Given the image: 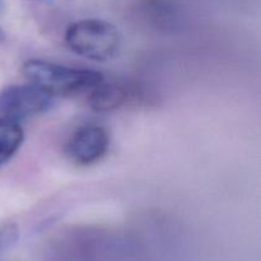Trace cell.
I'll list each match as a JSON object with an SVG mask.
<instances>
[{
	"mask_svg": "<svg viewBox=\"0 0 261 261\" xmlns=\"http://www.w3.org/2000/svg\"><path fill=\"white\" fill-rule=\"evenodd\" d=\"M35 2L41 3V4H45V5H54L58 3V0H35Z\"/></svg>",
	"mask_w": 261,
	"mask_h": 261,
	"instance_id": "obj_8",
	"label": "cell"
},
{
	"mask_svg": "<svg viewBox=\"0 0 261 261\" xmlns=\"http://www.w3.org/2000/svg\"><path fill=\"white\" fill-rule=\"evenodd\" d=\"M13 234V229H10L9 227H5V228L0 229V246L3 245V242H5L7 240H9V237Z\"/></svg>",
	"mask_w": 261,
	"mask_h": 261,
	"instance_id": "obj_7",
	"label": "cell"
},
{
	"mask_svg": "<svg viewBox=\"0 0 261 261\" xmlns=\"http://www.w3.org/2000/svg\"><path fill=\"white\" fill-rule=\"evenodd\" d=\"M65 45L71 53L94 61H109L119 54L121 36L112 23L103 19H82L66 28Z\"/></svg>",
	"mask_w": 261,
	"mask_h": 261,
	"instance_id": "obj_2",
	"label": "cell"
},
{
	"mask_svg": "<svg viewBox=\"0 0 261 261\" xmlns=\"http://www.w3.org/2000/svg\"><path fill=\"white\" fill-rule=\"evenodd\" d=\"M54 98L32 83L8 86L0 91V117L19 122L40 116L54 106Z\"/></svg>",
	"mask_w": 261,
	"mask_h": 261,
	"instance_id": "obj_3",
	"label": "cell"
},
{
	"mask_svg": "<svg viewBox=\"0 0 261 261\" xmlns=\"http://www.w3.org/2000/svg\"><path fill=\"white\" fill-rule=\"evenodd\" d=\"M4 12V2L3 0H0V14Z\"/></svg>",
	"mask_w": 261,
	"mask_h": 261,
	"instance_id": "obj_9",
	"label": "cell"
},
{
	"mask_svg": "<svg viewBox=\"0 0 261 261\" xmlns=\"http://www.w3.org/2000/svg\"><path fill=\"white\" fill-rule=\"evenodd\" d=\"M23 140L24 132L19 122L0 117V167L17 154Z\"/></svg>",
	"mask_w": 261,
	"mask_h": 261,
	"instance_id": "obj_6",
	"label": "cell"
},
{
	"mask_svg": "<svg viewBox=\"0 0 261 261\" xmlns=\"http://www.w3.org/2000/svg\"><path fill=\"white\" fill-rule=\"evenodd\" d=\"M88 103L91 109L98 112H106L121 107L129 101V89L120 83L101 82L88 92Z\"/></svg>",
	"mask_w": 261,
	"mask_h": 261,
	"instance_id": "obj_5",
	"label": "cell"
},
{
	"mask_svg": "<svg viewBox=\"0 0 261 261\" xmlns=\"http://www.w3.org/2000/svg\"><path fill=\"white\" fill-rule=\"evenodd\" d=\"M110 148V134L101 125H84L73 133L66 144L69 160L78 166H91L101 161Z\"/></svg>",
	"mask_w": 261,
	"mask_h": 261,
	"instance_id": "obj_4",
	"label": "cell"
},
{
	"mask_svg": "<svg viewBox=\"0 0 261 261\" xmlns=\"http://www.w3.org/2000/svg\"><path fill=\"white\" fill-rule=\"evenodd\" d=\"M3 37H4V35H3V32H2V31H0V41L3 40Z\"/></svg>",
	"mask_w": 261,
	"mask_h": 261,
	"instance_id": "obj_10",
	"label": "cell"
},
{
	"mask_svg": "<svg viewBox=\"0 0 261 261\" xmlns=\"http://www.w3.org/2000/svg\"><path fill=\"white\" fill-rule=\"evenodd\" d=\"M22 73L28 81L43 91L56 96H73L89 92L103 82V75L96 70L69 68L41 59H31L22 66Z\"/></svg>",
	"mask_w": 261,
	"mask_h": 261,
	"instance_id": "obj_1",
	"label": "cell"
}]
</instances>
